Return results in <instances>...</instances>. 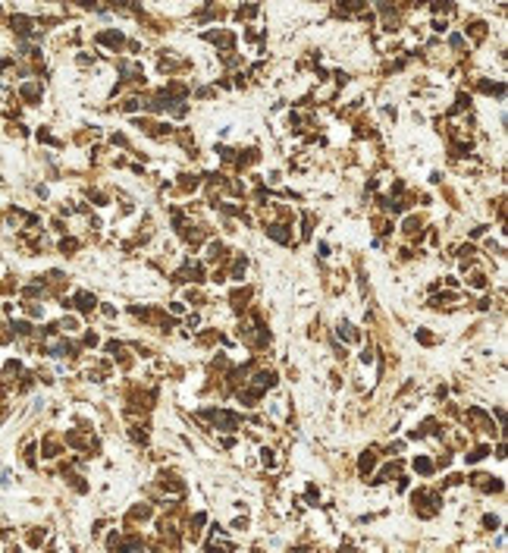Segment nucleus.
<instances>
[{
	"mask_svg": "<svg viewBox=\"0 0 508 553\" xmlns=\"http://www.w3.org/2000/svg\"><path fill=\"white\" fill-rule=\"evenodd\" d=\"M79 308H82V311L94 308V295H88V293H79Z\"/></svg>",
	"mask_w": 508,
	"mask_h": 553,
	"instance_id": "1",
	"label": "nucleus"
},
{
	"mask_svg": "<svg viewBox=\"0 0 508 553\" xmlns=\"http://www.w3.org/2000/svg\"><path fill=\"white\" fill-rule=\"evenodd\" d=\"M414 469L427 475V472H430V462H427V459H417V462H414Z\"/></svg>",
	"mask_w": 508,
	"mask_h": 553,
	"instance_id": "3",
	"label": "nucleus"
},
{
	"mask_svg": "<svg viewBox=\"0 0 508 553\" xmlns=\"http://www.w3.org/2000/svg\"><path fill=\"white\" fill-rule=\"evenodd\" d=\"M101 41H107V44H123V35H119V32H104Z\"/></svg>",
	"mask_w": 508,
	"mask_h": 553,
	"instance_id": "2",
	"label": "nucleus"
}]
</instances>
